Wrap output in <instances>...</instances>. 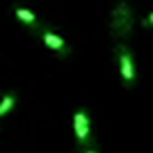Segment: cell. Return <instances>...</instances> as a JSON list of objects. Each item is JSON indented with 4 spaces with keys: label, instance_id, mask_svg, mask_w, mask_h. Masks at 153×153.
Returning <instances> with one entry per match:
<instances>
[{
    "label": "cell",
    "instance_id": "7a4b0ae2",
    "mask_svg": "<svg viewBox=\"0 0 153 153\" xmlns=\"http://www.w3.org/2000/svg\"><path fill=\"white\" fill-rule=\"evenodd\" d=\"M117 61H120V74H122V80H124V86L132 88L134 80H136V71H134L132 53L128 51L126 44H117Z\"/></svg>",
    "mask_w": 153,
    "mask_h": 153
},
{
    "label": "cell",
    "instance_id": "5b68a950",
    "mask_svg": "<svg viewBox=\"0 0 153 153\" xmlns=\"http://www.w3.org/2000/svg\"><path fill=\"white\" fill-rule=\"evenodd\" d=\"M13 15H15L17 19H21L23 23H30V25L36 23V15H34L30 9H25V7H13Z\"/></svg>",
    "mask_w": 153,
    "mask_h": 153
},
{
    "label": "cell",
    "instance_id": "277c9868",
    "mask_svg": "<svg viewBox=\"0 0 153 153\" xmlns=\"http://www.w3.org/2000/svg\"><path fill=\"white\" fill-rule=\"evenodd\" d=\"M42 40H44V44H46L51 51H55V53L61 55V57H67V55L71 53L69 44H67L57 32H53V30H42Z\"/></svg>",
    "mask_w": 153,
    "mask_h": 153
},
{
    "label": "cell",
    "instance_id": "ba28073f",
    "mask_svg": "<svg viewBox=\"0 0 153 153\" xmlns=\"http://www.w3.org/2000/svg\"><path fill=\"white\" fill-rule=\"evenodd\" d=\"M84 153H99V151H97V149H92V147H88V149H86Z\"/></svg>",
    "mask_w": 153,
    "mask_h": 153
},
{
    "label": "cell",
    "instance_id": "52a82bcc",
    "mask_svg": "<svg viewBox=\"0 0 153 153\" xmlns=\"http://www.w3.org/2000/svg\"><path fill=\"white\" fill-rule=\"evenodd\" d=\"M143 25H145V27H149V25H153V11H151V13H149V15H147V17L143 19Z\"/></svg>",
    "mask_w": 153,
    "mask_h": 153
},
{
    "label": "cell",
    "instance_id": "3957f363",
    "mask_svg": "<svg viewBox=\"0 0 153 153\" xmlns=\"http://www.w3.org/2000/svg\"><path fill=\"white\" fill-rule=\"evenodd\" d=\"M74 132H76V138L80 145L90 143V120L84 109H78L74 113Z\"/></svg>",
    "mask_w": 153,
    "mask_h": 153
},
{
    "label": "cell",
    "instance_id": "6da1fadb",
    "mask_svg": "<svg viewBox=\"0 0 153 153\" xmlns=\"http://www.w3.org/2000/svg\"><path fill=\"white\" fill-rule=\"evenodd\" d=\"M109 36L117 42V44H124L132 32H134V25H136V17H134V9L128 0H117L115 7L111 9L109 13Z\"/></svg>",
    "mask_w": 153,
    "mask_h": 153
},
{
    "label": "cell",
    "instance_id": "8992f818",
    "mask_svg": "<svg viewBox=\"0 0 153 153\" xmlns=\"http://www.w3.org/2000/svg\"><path fill=\"white\" fill-rule=\"evenodd\" d=\"M13 105H15V94H4L0 99V115H4Z\"/></svg>",
    "mask_w": 153,
    "mask_h": 153
}]
</instances>
